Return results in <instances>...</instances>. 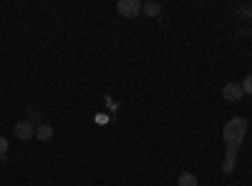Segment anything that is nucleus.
Wrapping results in <instances>:
<instances>
[{
  "label": "nucleus",
  "mask_w": 252,
  "mask_h": 186,
  "mask_svg": "<svg viewBox=\"0 0 252 186\" xmlns=\"http://www.w3.org/2000/svg\"><path fill=\"white\" fill-rule=\"evenodd\" d=\"M5 156H8V141H5V136H0V159L5 161Z\"/></svg>",
  "instance_id": "obj_10"
},
{
  "label": "nucleus",
  "mask_w": 252,
  "mask_h": 186,
  "mask_svg": "<svg viewBox=\"0 0 252 186\" xmlns=\"http://www.w3.org/2000/svg\"><path fill=\"white\" fill-rule=\"evenodd\" d=\"M240 15H247V18H252V3H250V5H240Z\"/></svg>",
  "instance_id": "obj_11"
},
{
  "label": "nucleus",
  "mask_w": 252,
  "mask_h": 186,
  "mask_svg": "<svg viewBox=\"0 0 252 186\" xmlns=\"http://www.w3.org/2000/svg\"><path fill=\"white\" fill-rule=\"evenodd\" d=\"M177 186H199V184H197V176H194V174L184 171V174H179V179H177Z\"/></svg>",
  "instance_id": "obj_7"
},
{
  "label": "nucleus",
  "mask_w": 252,
  "mask_h": 186,
  "mask_svg": "<svg viewBox=\"0 0 252 186\" xmlns=\"http://www.w3.org/2000/svg\"><path fill=\"white\" fill-rule=\"evenodd\" d=\"M26 121H31L33 123V126H38V123H43V121H40V111L35 108V106H28L26 108V116H23Z\"/></svg>",
  "instance_id": "obj_8"
},
{
  "label": "nucleus",
  "mask_w": 252,
  "mask_h": 186,
  "mask_svg": "<svg viewBox=\"0 0 252 186\" xmlns=\"http://www.w3.org/2000/svg\"><path fill=\"white\" fill-rule=\"evenodd\" d=\"M13 131H15V136L20 138V141H31V138H35V126L31 121H15V126H13Z\"/></svg>",
  "instance_id": "obj_3"
},
{
  "label": "nucleus",
  "mask_w": 252,
  "mask_h": 186,
  "mask_svg": "<svg viewBox=\"0 0 252 186\" xmlns=\"http://www.w3.org/2000/svg\"><path fill=\"white\" fill-rule=\"evenodd\" d=\"M141 13H144L146 18H157V15H161V5L154 3V0H149L146 5H141Z\"/></svg>",
  "instance_id": "obj_6"
},
{
  "label": "nucleus",
  "mask_w": 252,
  "mask_h": 186,
  "mask_svg": "<svg viewBox=\"0 0 252 186\" xmlns=\"http://www.w3.org/2000/svg\"><path fill=\"white\" fill-rule=\"evenodd\" d=\"M222 96H224V101H242V96H245V91H242V86L240 83H227L224 88H222Z\"/></svg>",
  "instance_id": "obj_4"
},
{
  "label": "nucleus",
  "mask_w": 252,
  "mask_h": 186,
  "mask_svg": "<svg viewBox=\"0 0 252 186\" xmlns=\"http://www.w3.org/2000/svg\"><path fill=\"white\" fill-rule=\"evenodd\" d=\"M240 86H242V91H245V93H252V73H247V78L242 80Z\"/></svg>",
  "instance_id": "obj_9"
},
{
  "label": "nucleus",
  "mask_w": 252,
  "mask_h": 186,
  "mask_svg": "<svg viewBox=\"0 0 252 186\" xmlns=\"http://www.w3.org/2000/svg\"><path fill=\"white\" fill-rule=\"evenodd\" d=\"M35 138L38 141H51L53 138V126H48L46 121L38 123V126H35Z\"/></svg>",
  "instance_id": "obj_5"
},
{
  "label": "nucleus",
  "mask_w": 252,
  "mask_h": 186,
  "mask_svg": "<svg viewBox=\"0 0 252 186\" xmlns=\"http://www.w3.org/2000/svg\"><path fill=\"white\" fill-rule=\"evenodd\" d=\"M116 10H119V15H124V18H136V15L141 13V3H139V0H119Z\"/></svg>",
  "instance_id": "obj_2"
},
{
  "label": "nucleus",
  "mask_w": 252,
  "mask_h": 186,
  "mask_svg": "<svg viewBox=\"0 0 252 186\" xmlns=\"http://www.w3.org/2000/svg\"><path fill=\"white\" fill-rule=\"evenodd\" d=\"M250 131V123L247 118L237 116L232 121L224 123L222 129V138H224V161H222V174H232L235 171V163H237V151L242 146V141Z\"/></svg>",
  "instance_id": "obj_1"
}]
</instances>
